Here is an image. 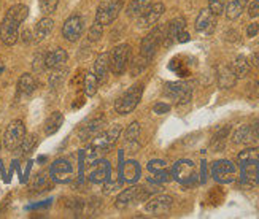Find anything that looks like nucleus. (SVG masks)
<instances>
[{
	"label": "nucleus",
	"mask_w": 259,
	"mask_h": 219,
	"mask_svg": "<svg viewBox=\"0 0 259 219\" xmlns=\"http://www.w3.org/2000/svg\"><path fill=\"white\" fill-rule=\"evenodd\" d=\"M29 8L22 4H16L8 8L7 15L0 24V40L7 46H13L19 40V27L27 19Z\"/></svg>",
	"instance_id": "nucleus-1"
},
{
	"label": "nucleus",
	"mask_w": 259,
	"mask_h": 219,
	"mask_svg": "<svg viewBox=\"0 0 259 219\" xmlns=\"http://www.w3.org/2000/svg\"><path fill=\"white\" fill-rule=\"evenodd\" d=\"M170 173L175 181H178L183 186H193L197 183V167L193 160L189 159H182L174 164Z\"/></svg>",
	"instance_id": "nucleus-2"
},
{
	"label": "nucleus",
	"mask_w": 259,
	"mask_h": 219,
	"mask_svg": "<svg viewBox=\"0 0 259 219\" xmlns=\"http://www.w3.org/2000/svg\"><path fill=\"white\" fill-rule=\"evenodd\" d=\"M121 132H122V127H121L119 124L111 125L110 129H107V130H104V132L97 134V135L93 138V140H91V145H89V146L94 148L96 151L105 154L107 151H110V149L116 145V142H118V138H119Z\"/></svg>",
	"instance_id": "nucleus-3"
},
{
	"label": "nucleus",
	"mask_w": 259,
	"mask_h": 219,
	"mask_svg": "<svg viewBox=\"0 0 259 219\" xmlns=\"http://www.w3.org/2000/svg\"><path fill=\"white\" fill-rule=\"evenodd\" d=\"M143 96V86L142 84H134L124 96H121L115 102V110L119 114H129L135 108L139 107V103Z\"/></svg>",
	"instance_id": "nucleus-4"
},
{
	"label": "nucleus",
	"mask_w": 259,
	"mask_h": 219,
	"mask_svg": "<svg viewBox=\"0 0 259 219\" xmlns=\"http://www.w3.org/2000/svg\"><path fill=\"white\" fill-rule=\"evenodd\" d=\"M151 191H148L146 188L142 186H132L126 191H122L118 199H116V208L118 210H127L129 206L132 205H137L143 200H146L150 197Z\"/></svg>",
	"instance_id": "nucleus-5"
},
{
	"label": "nucleus",
	"mask_w": 259,
	"mask_h": 219,
	"mask_svg": "<svg viewBox=\"0 0 259 219\" xmlns=\"http://www.w3.org/2000/svg\"><path fill=\"white\" fill-rule=\"evenodd\" d=\"M164 37H165V26H159V27H154L148 35L142 40L140 56L143 57V59H146L148 62L151 61V57L154 56L157 46L164 41Z\"/></svg>",
	"instance_id": "nucleus-6"
},
{
	"label": "nucleus",
	"mask_w": 259,
	"mask_h": 219,
	"mask_svg": "<svg viewBox=\"0 0 259 219\" xmlns=\"http://www.w3.org/2000/svg\"><path fill=\"white\" fill-rule=\"evenodd\" d=\"M26 137V125L21 119L11 121L4 134V146L7 151H16Z\"/></svg>",
	"instance_id": "nucleus-7"
},
{
	"label": "nucleus",
	"mask_w": 259,
	"mask_h": 219,
	"mask_svg": "<svg viewBox=\"0 0 259 219\" xmlns=\"http://www.w3.org/2000/svg\"><path fill=\"white\" fill-rule=\"evenodd\" d=\"M211 177L215 181L221 184H229L237 180V167L228 159H221L213 162L211 165Z\"/></svg>",
	"instance_id": "nucleus-8"
},
{
	"label": "nucleus",
	"mask_w": 259,
	"mask_h": 219,
	"mask_svg": "<svg viewBox=\"0 0 259 219\" xmlns=\"http://www.w3.org/2000/svg\"><path fill=\"white\" fill-rule=\"evenodd\" d=\"M121 10H122L121 0H105V2H102L97 7L96 21L100 22L102 26H108L119 16Z\"/></svg>",
	"instance_id": "nucleus-9"
},
{
	"label": "nucleus",
	"mask_w": 259,
	"mask_h": 219,
	"mask_svg": "<svg viewBox=\"0 0 259 219\" xmlns=\"http://www.w3.org/2000/svg\"><path fill=\"white\" fill-rule=\"evenodd\" d=\"M50 177L54 183L65 184L73 180V165L69 159H56L50 167Z\"/></svg>",
	"instance_id": "nucleus-10"
},
{
	"label": "nucleus",
	"mask_w": 259,
	"mask_h": 219,
	"mask_svg": "<svg viewBox=\"0 0 259 219\" xmlns=\"http://www.w3.org/2000/svg\"><path fill=\"white\" fill-rule=\"evenodd\" d=\"M129 57H131V46L118 45L110 54V70L115 75H122L127 68Z\"/></svg>",
	"instance_id": "nucleus-11"
},
{
	"label": "nucleus",
	"mask_w": 259,
	"mask_h": 219,
	"mask_svg": "<svg viewBox=\"0 0 259 219\" xmlns=\"http://www.w3.org/2000/svg\"><path fill=\"white\" fill-rule=\"evenodd\" d=\"M164 94L168 99H172L175 103H178V105H183V103H188L191 100V96H193V87L185 81L167 83L164 87Z\"/></svg>",
	"instance_id": "nucleus-12"
},
{
	"label": "nucleus",
	"mask_w": 259,
	"mask_h": 219,
	"mask_svg": "<svg viewBox=\"0 0 259 219\" xmlns=\"http://www.w3.org/2000/svg\"><path fill=\"white\" fill-rule=\"evenodd\" d=\"M240 183L245 188H254L259 184V160L240 162Z\"/></svg>",
	"instance_id": "nucleus-13"
},
{
	"label": "nucleus",
	"mask_w": 259,
	"mask_h": 219,
	"mask_svg": "<svg viewBox=\"0 0 259 219\" xmlns=\"http://www.w3.org/2000/svg\"><path fill=\"white\" fill-rule=\"evenodd\" d=\"M119 180L122 183L134 184L137 183L142 177V168L137 160H127L122 162V153H119Z\"/></svg>",
	"instance_id": "nucleus-14"
},
{
	"label": "nucleus",
	"mask_w": 259,
	"mask_h": 219,
	"mask_svg": "<svg viewBox=\"0 0 259 219\" xmlns=\"http://www.w3.org/2000/svg\"><path fill=\"white\" fill-rule=\"evenodd\" d=\"M89 181L96 184H102L108 180H111V164L107 159H99L94 164H91V170L88 175Z\"/></svg>",
	"instance_id": "nucleus-15"
},
{
	"label": "nucleus",
	"mask_w": 259,
	"mask_h": 219,
	"mask_svg": "<svg viewBox=\"0 0 259 219\" xmlns=\"http://www.w3.org/2000/svg\"><path fill=\"white\" fill-rule=\"evenodd\" d=\"M83 29H84V24H83V18L78 16V15H73L70 16L64 22L62 26V35L67 41H76L80 40V37L83 35Z\"/></svg>",
	"instance_id": "nucleus-16"
},
{
	"label": "nucleus",
	"mask_w": 259,
	"mask_h": 219,
	"mask_svg": "<svg viewBox=\"0 0 259 219\" xmlns=\"http://www.w3.org/2000/svg\"><path fill=\"white\" fill-rule=\"evenodd\" d=\"M172 203H174V200H172L170 195L159 194V195H156V197H153L148 203H146L145 210H146V213H150L153 216H164V214H167L168 211H170Z\"/></svg>",
	"instance_id": "nucleus-17"
},
{
	"label": "nucleus",
	"mask_w": 259,
	"mask_h": 219,
	"mask_svg": "<svg viewBox=\"0 0 259 219\" xmlns=\"http://www.w3.org/2000/svg\"><path fill=\"white\" fill-rule=\"evenodd\" d=\"M105 125V116H102V114H99V116L89 119L86 124H83V127L78 130V137H80L81 142H89L93 140V138L102 132Z\"/></svg>",
	"instance_id": "nucleus-18"
},
{
	"label": "nucleus",
	"mask_w": 259,
	"mask_h": 219,
	"mask_svg": "<svg viewBox=\"0 0 259 219\" xmlns=\"http://www.w3.org/2000/svg\"><path fill=\"white\" fill-rule=\"evenodd\" d=\"M165 11L164 4H151L148 7V10L137 19V24L140 29H146V27H151L153 24H156L157 19H159Z\"/></svg>",
	"instance_id": "nucleus-19"
},
{
	"label": "nucleus",
	"mask_w": 259,
	"mask_h": 219,
	"mask_svg": "<svg viewBox=\"0 0 259 219\" xmlns=\"http://www.w3.org/2000/svg\"><path fill=\"white\" fill-rule=\"evenodd\" d=\"M215 27H217V15H213L208 8H204L196 19V30L200 33H205V35H210L215 30Z\"/></svg>",
	"instance_id": "nucleus-20"
},
{
	"label": "nucleus",
	"mask_w": 259,
	"mask_h": 219,
	"mask_svg": "<svg viewBox=\"0 0 259 219\" xmlns=\"http://www.w3.org/2000/svg\"><path fill=\"white\" fill-rule=\"evenodd\" d=\"M185 27H186V22L183 18H177L172 22H168V24L165 26V37H164L162 43L165 46H172L177 41V35L182 30H185Z\"/></svg>",
	"instance_id": "nucleus-21"
},
{
	"label": "nucleus",
	"mask_w": 259,
	"mask_h": 219,
	"mask_svg": "<svg viewBox=\"0 0 259 219\" xmlns=\"http://www.w3.org/2000/svg\"><path fill=\"white\" fill-rule=\"evenodd\" d=\"M69 59L65 50L62 48H56L50 53L45 54V64H47V68H51V70H56V68H62Z\"/></svg>",
	"instance_id": "nucleus-22"
},
{
	"label": "nucleus",
	"mask_w": 259,
	"mask_h": 219,
	"mask_svg": "<svg viewBox=\"0 0 259 219\" xmlns=\"http://www.w3.org/2000/svg\"><path fill=\"white\" fill-rule=\"evenodd\" d=\"M53 27H54V21L51 18L45 16L43 19H40L37 22L35 29H33V41L40 43L45 38H48L51 35V32H53Z\"/></svg>",
	"instance_id": "nucleus-23"
},
{
	"label": "nucleus",
	"mask_w": 259,
	"mask_h": 219,
	"mask_svg": "<svg viewBox=\"0 0 259 219\" xmlns=\"http://www.w3.org/2000/svg\"><path fill=\"white\" fill-rule=\"evenodd\" d=\"M217 78H218V84L221 89H231L234 87L235 81H237V76L232 72V68L229 65H220L218 72H217Z\"/></svg>",
	"instance_id": "nucleus-24"
},
{
	"label": "nucleus",
	"mask_w": 259,
	"mask_h": 219,
	"mask_svg": "<svg viewBox=\"0 0 259 219\" xmlns=\"http://www.w3.org/2000/svg\"><path fill=\"white\" fill-rule=\"evenodd\" d=\"M108 70H110V54L108 53L99 54L94 61V75L97 76L99 81H105Z\"/></svg>",
	"instance_id": "nucleus-25"
},
{
	"label": "nucleus",
	"mask_w": 259,
	"mask_h": 219,
	"mask_svg": "<svg viewBox=\"0 0 259 219\" xmlns=\"http://www.w3.org/2000/svg\"><path fill=\"white\" fill-rule=\"evenodd\" d=\"M254 140H256V137H254L251 125H240L232 135V142L235 145H250Z\"/></svg>",
	"instance_id": "nucleus-26"
},
{
	"label": "nucleus",
	"mask_w": 259,
	"mask_h": 219,
	"mask_svg": "<svg viewBox=\"0 0 259 219\" xmlns=\"http://www.w3.org/2000/svg\"><path fill=\"white\" fill-rule=\"evenodd\" d=\"M37 89V79L30 73L21 75L19 81H18V94L21 96H30L33 91Z\"/></svg>",
	"instance_id": "nucleus-27"
},
{
	"label": "nucleus",
	"mask_w": 259,
	"mask_h": 219,
	"mask_svg": "<svg viewBox=\"0 0 259 219\" xmlns=\"http://www.w3.org/2000/svg\"><path fill=\"white\" fill-rule=\"evenodd\" d=\"M150 5L151 4L148 2V0H132L126 8V15L131 19H139L145 11L148 10Z\"/></svg>",
	"instance_id": "nucleus-28"
},
{
	"label": "nucleus",
	"mask_w": 259,
	"mask_h": 219,
	"mask_svg": "<svg viewBox=\"0 0 259 219\" xmlns=\"http://www.w3.org/2000/svg\"><path fill=\"white\" fill-rule=\"evenodd\" d=\"M231 68H232V72L235 73V76H237V79H239V78H245L246 75H250L251 64L245 56H237V57H235V61L232 62Z\"/></svg>",
	"instance_id": "nucleus-29"
},
{
	"label": "nucleus",
	"mask_w": 259,
	"mask_h": 219,
	"mask_svg": "<svg viewBox=\"0 0 259 219\" xmlns=\"http://www.w3.org/2000/svg\"><path fill=\"white\" fill-rule=\"evenodd\" d=\"M246 4H248V0H228L226 10H224L226 11V18L231 21L237 19L243 13Z\"/></svg>",
	"instance_id": "nucleus-30"
},
{
	"label": "nucleus",
	"mask_w": 259,
	"mask_h": 219,
	"mask_svg": "<svg viewBox=\"0 0 259 219\" xmlns=\"http://www.w3.org/2000/svg\"><path fill=\"white\" fill-rule=\"evenodd\" d=\"M64 122V116L61 111H54L50 114V118L45 122V134L47 135H54L61 129V125Z\"/></svg>",
	"instance_id": "nucleus-31"
},
{
	"label": "nucleus",
	"mask_w": 259,
	"mask_h": 219,
	"mask_svg": "<svg viewBox=\"0 0 259 219\" xmlns=\"http://www.w3.org/2000/svg\"><path fill=\"white\" fill-rule=\"evenodd\" d=\"M139 138H140V124L135 121L124 132V143L129 148H135V146H139Z\"/></svg>",
	"instance_id": "nucleus-32"
},
{
	"label": "nucleus",
	"mask_w": 259,
	"mask_h": 219,
	"mask_svg": "<svg viewBox=\"0 0 259 219\" xmlns=\"http://www.w3.org/2000/svg\"><path fill=\"white\" fill-rule=\"evenodd\" d=\"M37 143H38V137L35 135V134H30V135H26L24 137V140L21 142V145L18 146V156H29L33 149H35V146H37Z\"/></svg>",
	"instance_id": "nucleus-33"
},
{
	"label": "nucleus",
	"mask_w": 259,
	"mask_h": 219,
	"mask_svg": "<svg viewBox=\"0 0 259 219\" xmlns=\"http://www.w3.org/2000/svg\"><path fill=\"white\" fill-rule=\"evenodd\" d=\"M83 89H84V94L88 97H93L97 94V89H99V79L94 73H86L84 76V81H83Z\"/></svg>",
	"instance_id": "nucleus-34"
},
{
	"label": "nucleus",
	"mask_w": 259,
	"mask_h": 219,
	"mask_svg": "<svg viewBox=\"0 0 259 219\" xmlns=\"http://www.w3.org/2000/svg\"><path fill=\"white\" fill-rule=\"evenodd\" d=\"M229 130H231V127H229V125H226V127L220 129V130L215 134V137H213L211 146L215 148L217 151H221V149L224 148V145H226V138H228V135H229Z\"/></svg>",
	"instance_id": "nucleus-35"
},
{
	"label": "nucleus",
	"mask_w": 259,
	"mask_h": 219,
	"mask_svg": "<svg viewBox=\"0 0 259 219\" xmlns=\"http://www.w3.org/2000/svg\"><path fill=\"white\" fill-rule=\"evenodd\" d=\"M51 177L50 173H38L35 177V180H33V189L37 191H47L51 188Z\"/></svg>",
	"instance_id": "nucleus-36"
},
{
	"label": "nucleus",
	"mask_w": 259,
	"mask_h": 219,
	"mask_svg": "<svg viewBox=\"0 0 259 219\" xmlns=\"http://www.w3.org/2000/svg\"><path fill=\"white\" fill-rule=\"evenodd\" d=\"M246 160H259V148H248L243 149L237 156V162H246Z\"/></svg>",
	"instance_id": "nucleus-37"
},
{
	"label": "nucleus",
	"mask_w": 259,
	"mask_h": 219,
	"mask_svg": "<svg viewBox=\"0 0 259 219\" xmlns=\"http://www.w3.org/2000/svg\"><path fill=\"white\" fill-rule=\"evenodd\" d=\"M58 5H59V0H40L38 2L40 11L45 16L53 15L56 11V8H58Z\"/></svg>",
	"instance_id": "nucleus-38"
},
{
	"label": "nucleus",
	"mask_w": 259,
	"mask_h": 219,
	"mask_svg": "<svg viewBox=\"0 0 259 219\" xmlns=\"http://www.w3.org/2000/svg\"><path fill=\"white\" fill-rule=\"evenodd\" d=\"M168 170L165 160H161V159H154L151 162H148V171L151 175H157V173H162V171Z\"/></svg>",
	"instance_id": "nucleus-39"
},
{
	"label": "nucleus",
	"mask_w": 259,
	"mask_h": 219,
	"mask_svg": "<svg viewBox=\"0 0 259 219\" xmlns=\"http://www.w3.org/2000/svg\"><path fill=\"white\" fill-rule=\"evenodd\" d=\"M168 68H170V70H174L178 76H182V78H185V76L189 75L188 67L182 61H180V59H172L170 61V65H168Z\"/></svg>",
	"instance_id": "nucleus-40"
},
{
	"label": "nucleus",
	"mask_w": 259,
	"mask_h": 219,
	"mask_svg": "<svg viewBox=\"0 0 259 219\" xmlns=\"http://www.w3.org/2000/svg\"><path fill=\"white\" fill-rule=\"evenodd\" d=\"M65 70H61V68H56V72L50 76V86L51 87H61L64 79H65Z\"/></svg>",
	"instance_id": "nucleus-41"
},
{
	"label": "nucleus",
	"mask_w": 259,
	"mask_h": 219,
	"mask_svg": "<svg viewBox=\"0 0 259 219\" xmlns=\"http://www.w3.org/2000/svg\"><path fill=\"white\" fill-rule=\"evenodd\" d=\"M102 33H104V26L96 21L94 24L91 26V29H89L88 37H89V40H91V41H99L100 37H102Z\"/></svg>",
	"instance_id": "nucleus-42"
},
{
	"label": "nucleus",
	"mask_w": 259,
	"mask_h": 219,
	"mask_svg": "<svg viewBox=\"0 0 259 219\" xmlns=\"http://www.w3.org/2000/svg\"><path fill=\"white\" fill-rule=\"evenodd\" d=\"M224 5H226V0H208V10L217 16L224 11Z\"/></svg>",
	"instance_id": "nucleus-43"
},
{
	"label": "nucleus",
	"mask_w": 259,
	"mask_h": 219,
	"mask_svg": "<svg viewBox=\"0 0 259 219\" xmlns=\"http://www.w3.org/2000/svg\"><path fill=\"white\" fill-rule=\"evenodd\" d=\"M32 67L35 72H43L45 68H47V64H45V54H37L33 57V62H32Z\"/></svg>",
	"instance_id": "nucleus-44"
},
{
	"label": "nucleus",
	"mask_w": 259,
	"mask_h": 219,
	"mask_svg": "<svg viewBox=\"0 0 259 219\" xmlns=\"http://www.w3.org/2000/svg\"><path fill=\"white\" fill-rule=\"evenodd\" d=\"M121 186H122V181H121V180H118V181H110L108 184H105L104 192H105V194H111V192L118 191Z\"/></svg>",
	"instance_id": "nucleus-45"
},
{
	"label": "nucleus",
	"mask_w": 259,
	"mask_h": 219,
	"mask_svg": "<svg viewBox=\"0 0 259 219\" xmlns=\"http://www.w3.org/2000/svg\"><path fill=\"white\" fill-rule=\"evenodd\" d=\"M153 111L156 114H165V113L170 111V105H167V103H164V102H159V103H156V105H154Z\"/></svg>",
	"instance_id": "nucleus-46"
},
{
	"label": "nucleus",
	"mask_w": 259,
	"mask_h": 219,
	"mask_svg": "<svg viewBox=\"0 0 259 219\" xmlns=\"http://www.w3.org/2000/svg\"><path fill=\"white\" fill-rule=\"evenodd\" d=\"M259 32V24H256V22H253V24L248 26V29H246V35H248L250 38L256 37Z\"/></svg>",
	"instance_id": "nucleus-47"
},
{
	"label": "nucleus",
	"mask_w": 259,
	"mask_h": 219,
	"mask_svg": "<svg viewBox=\"0 0 259 219\" xmlns=\"http://www.w3.org/2000/svg\"><path fill=\"white\" fill-rule=\"evenodd\" d=\"M248 13H250V16H251V18H256V16H259V0H254V2L250 5V8H248Z\"/></svg>",
	"instance_id": "nucleus-48"
},
{
	"label": "nucleus",
	"mask_w": 259,
	"mask_h": 219,
	"mask_svg": "<svg viewBox=\"0 0 259 219\" xmlns=\"http://www.w3.org/2000/svg\"><path fill=\"white\" fill-rule=\"evenodd\" d=\"M189 40H191V37H189V33H188L186 30H182V32H180L178 35H177V41H178V43H186V41H189Z\"/></svg>",
	"instance_id": "nucleus-49"
},
{
	"label": "nucleus",
	"mask_w": 259,
	"mask_h": 219,
	"mask_svg": "<svg viewBox=\"0 0 259 219\" xmlns=\"http://www.w3.org/2000/svg\"><path fill=\"white\" fill-rule=\"evenodd\" d=\"M21 37H22V41H24V43L33 41V35L30 33V30H24V32L21 33Z\"/></svg>",
	"instance_id": "nucleus-50"
},
{
	"label": "nucleus",
	"mask_w": 259,
	"mask_h": 219,
	"mask_svg": "<svg viewBox=\"0 0 259 219\" xmlns=\"http://www.w3.org/2000/svg\"><path fill=\"white\" fill-rule=\"evenodd\" d=\"M250 64H251L253 67H259V51H256V53L251 54V57H250Z\"/></svg>",
	"instance_id": "nucleus-51"
},
{
	"label": "nucleus",
	"mask_w": 259,
	"mask_h": 219,
	"mask_svg": "<svg viewBox=\"0 0 259 219\" xmlns=\"http://www.w3.org/2000/svg\"><path fill=\"white\" fill-rule=\"evenodd\" d=\"M251 129H253V132H254V137L259 140V119L254 121V124L251 125Z\"/></svg>",
	"instance_id": "nucleus-52"
},
{
	"label": "nucleus",
	"mask_w": 259,
	"mask_h": 219,
	"mask_svg": "<svg viewBox=\"0 0 259 219\" xmlns=\"http://www.w3.org/2000/svg\"><path fill=\"white\" fill-rule=\"evenodd\" d=\"M202 181L205 183V162H202Z\"/></svg>",
	"instance_id": "nucleus-53"
}]
</instances>
